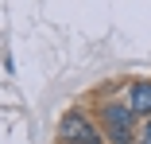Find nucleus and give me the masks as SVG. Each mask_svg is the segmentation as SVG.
<instances>
[{
    "label": "nucleus",
    "mask_w": 151,
    "mask_h": 144,
    "mask_svg": "<svg viewBox=\"0 0 151 144\" xmlns=\"http://www.w3.org/2000/svg\"><path fill=\"white\" fill-rule=\"evenodd\" d=\"M101 125L109 132L112 144H132V125H136V113L128 109V101H109L101 109Z\"/></svg>",
    "instance_id": "obj_1"
},
{
    "label": "nucleus",
    "mask_w": 151,
    "mask_h": 144,
    "mask_svg": "<svg viewBox=\"0 0 151 144\" xmlns=\"http://www.w3.org/2000/svg\"><path fill=\"white\" fill-rule=\"evenodd\" d=\"M58 136H62L66 144H101V132H97V125L85 117V113H78V109H70L62 121H58Z\"/></svg>",
    "instance_id": "obj_2"
},
{
    "label": "nucleus",
    "mask_w": 151,
    "mask_h": 144,
    "mask_svg": "<svg viewBox=\"0 0 151 144\" xmlns=\"http://www.w3.org/2000/svg\"><path fill=\"white\" fill-rule=\"evenodd\" d=\"M128 109L136 117H151V82H136L128 90Z\"/></svg>",
    "instance_id": "obj_3"
},
{
    "label": "nucleus",
    "mask_w": 151,
    "mask_h": 144,
    "mask_svg": "<svg viewBox=\"0 0 151 144\" xmlns=\"http://www.w3.org/2000/svg\"><path fill=\"white\" fill-rule=\"evenodd\" d=\"M143 144H151V117H147V129H143Z\"/></svg>",
    "instance_id": "obj_4"
}]
</instances>
